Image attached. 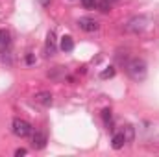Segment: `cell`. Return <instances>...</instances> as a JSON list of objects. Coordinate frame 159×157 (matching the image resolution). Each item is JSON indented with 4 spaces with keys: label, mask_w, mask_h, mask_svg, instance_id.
Returning a JSON list of instances; mask_svg holds the SVG:
<instances>
[{
    "label": "cell",
    "mask_w": 159,
    "mask_h": 157,
    "mask_svg": "<svg viewBox=\"0 0 159 157\" xmlns=\"http://www.w3.org/2000/svg\"><path fill=\"white\" fill-rule=\"evenodd\" d=\"M128 74L131 76L133 79H144L146 78V63L143 61V59H131L129 63H128Z\"/></svg>",
    "instance_id": "1"
},
{
    "label": "cell",
    "mask_w": 159,
    "mask_h": 157,
    "mask_svg": "<svg viewBox=\"0 0 159 157\" xmlns=\"http://www.w3.org/2000/svg\"><path fill=\"white\" fill-rule=\"evenodd\" d=\"M11 129H13V133L17 137H22V139L28 137V135H32V124L26 122V120H22V118H15L13 124H11Z\"/></svg>",
    "instance_id": "2"
},
{
    "label": "cell",
    "mask_w": 159,
    "mask_h": 157,
    "mask_svg": "<svg viewBox=\"0 0 159 157\" xmlns=\"http://www.w3.org/2000/svg\"><path fill=\"white\" fill-rule=\"evenodd\" d=\"M144 26H146V19H144V17H133V19H129V20L126 22V30H128V32H133V34L143 32Z\"/></svg>",
    "instance_id": "3"
},
{
    "label": "cell",
    "mask_w": 159,
    "mask_h": 157,
    "mask_svg": "<svg viewBox=\"0 0 159 157\" xmlns=\"http://www.w3.org/2000/svg\"><path fill=\"white\" fill-rule=\"evenodd\" d=\"M78 26H80V30H83V32H87V34H93V32L98 30V22H96L93 17H81L78 20Z\"/></svg>",
    "instance_id": "4"
},
{
    "label": "cell",
    "mask_w": 159,
    "mask_h": 157,
    "mask_svg": "<svg viewBox=\"0 0 159 157\" xmlns=\"http://www.w3.org/2000/svg\"><path fill=\"white\" fill-rule=\"evenodd\" d=\"M32 144H34L35 150H43V148L46 146V135L41 133V131H37V133L34 135V139H32Z\"/></svg>",
    "instance_id": "5"
},
{
    "label": "cell",
    "mask_w": 159,
    "mask_h": 157,
    "mask_svg": "<svg viewBox=\"0 0 159 157\" xmlns=\"http://www.w3.org/2000/svg\"><path fill=\"white\" fill-rule=\"evenodd\" d=\"M34 100H35L37 104H41V105H50V104H52V94L46 92V91H41V92H37V94L34 96Z\"/></svg>",
    "instance_id": "6"
},
{
    "label": "cell",
    "mask_w": 159,
    "mask_h": 157,
    "mask_svg": "<svg viewBox=\"0 0 159 157\" xmlns=\"http://www.w3.org/2000/svg\"><path fill=\"white\" fill-rule=\"evenodd\" d=\"M126 135L124 133H115L113 135V139H111V146L115 148V150H120V148H124V144H126Z\"/></svg>",
    "instance_id": "7"
},
{
    "label": "cell",
    "mask_w": 159,
    "mask_h": 157,
    "mask_svg": "<svg viewBox=\"0 0 159 157\" xmlns=\"http://www.w3.org/2000/svg\"><path fill=\"white\" fill-rule=\"evenodd\" d=\"M59 48L63 50V52H72V48H74V41L70 35H63L61 41H59Z\"/></svg>",
    "instance_id": "8"
},
{
    "label": "cell",
    "mask_w": 159,
    "mask_h": 157,
    "mask_svg": "<svg viewBox=\"0 0 159 157\" xmlns=\"http://www.w3.org/2000/svg\"><path fill=\"white\" fill-rule=\"evenodd\" d=\"M54 50H56V35H54V32H50L46 37V52L54 54Z\"/></svg>",
    "instance_id": "9"
},
{
    "label": "cell",
    "mask_w": 159,
    "mask_h": 157,
    "mask_svg": "<svg viewBox=\"0 0 159 157\" xmlns=\"http://www.w3.org/2000/svg\"><path fill=\"white\" fill-rule=\"evenodd\" d=\"M9 41H11L9 32H7V30H4V28H0V46H7V44H9Z\"/></svg>",
    "instance_id": "10"
},
{
    "label": "cell",
    "mask_w": 159,
    "mask_h": 157,
    "mask_svg": "<svg viewBox=\"0 0 159 157\" xmlns=\"http://www.w3.org/2000/svg\"><path fill=\"white\" fill-rule=\"evenodd\" d=\"M96 7H98L102 13H107V11H111V2H109V0H102V2H96Z\"/></svg>",
    "instance_id": "11"
},
{
    "label": "cell",
    "mask_w": 159,
    "mask_h": 157,
    "mask_svg": "<svg viewBox=\"0 0 159 157\" xmlns=\"http://www.w3.org/2000/svg\"><path fill=\"white\" fill-rule=\"evenodd\" d=\"M102 118H104L106 124H109V122H111V109H104V111H102Z\"/></svg>",
    "instance_id": "12"
},
{
    "label": "cell",
    "mask_w": 159,
    "mask_h": 157,
    "mask_svg": "<svg viewBox=\"0 0 159 157\" xmlns=\"http://www.w3.org/2000/svg\"><path fill=\"white\" fill-rule=\"evenodd\" d=\"M111 76H115V69H113V67H109L107 70L102 72V78H111Z\"/></svg>",
    "instance_id": "13"
},
{
    "label": "cell",
    "mask_w": 159,
    "mask_h": 157,
    "mask_svg": "<svg viewBox=\"0 0 159 157\" xmlns=\"http://www.w3.org/2000/svg\"><path fill=\"white\" fill-rule=\"evenodd\" d=\"M81 4H83V7L91 9V7H94V6H96V0H81Z\"/></svg>",
    "instance_id": "14"
},
{
    "label": "cell",
    "mask_w": 159,
    "mask_h": 157,
    "mask_svg": "<svg viewBox=\"0 0 159 157\" xmlns=\"http://www.w3.org/2000/svg\"><path fill=\"white\" fill-rule=\"evenodd\" d=\"M15 155H17V157H20V155H26V150H24V148H19V150L15 152Z\"/></svg>",
    "instance_id": "15"
},
{
    "label": "cell",
    "mask_w": 159,
    "mask_h": 157,
    "mask_svg": "<svg viewBox=\"0 0 159 157\" xmlns=\"http://www.w3.org/2000/svg\"><path fill=\"white\" fill-rule=\"evenodd\" d=\"M34 61H35V59H34V56H32V54H28V56H26V63H28V65H32Z\"/></svg>",
    "instance_id": "16"
},
{
    "label": "cell",
    "mask_w": 159,
    "mask_h": 157,
    "mask_svg": "<svg viewBox=\"0 0 159 157\" xmlns=\"http://www.w3.org/2000/svg\"><path fill=\"white\" fill-rule=\"evenodd\" d=\"M41 4H43V6H48V4H50V0H39Z\"/></svg>",
    "instance_id": "17"
},
{
    "label": "cell",
    "mask_w": 159,
    "mask_h": 157,
    "mask_svg": "<svg viewBox=\"0 0 159 157\" xmlns=\"http://www.w3.org/2000/svg\"><path fill=\"white\" fill-rule=\"evenodd\" d=\"M109 2H117V0H109Z\"/></svg>",
    "instance_id": "18"
}]
</instances>
